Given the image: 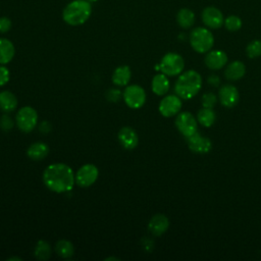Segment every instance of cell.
Masks as SVG:
<instances>
[{
    "instance_id": "1",
    "label": "cell",
    "mask_w": 261,
    "mask_h": 261,
    "mask_svg": "<svg viewBox=\"0 0 261 261\" xmlns=\"http://www.w3.org/2000/svg\"><path fill=\"white\" fill-rule=\"evenodd\" d=\"M45 186L55 193L70 191L74 185V174L72 169L64 163H54L48 165L43 172Z\"/></svg>"
},
{
    "instance_id": "2",
    "label": "cell",
    "mask_w": 261,
    "mask_h": 261,
    "mask_svg": "<svg viewBox=\"0 0 261 261\" xmlns=\"http://www.w3.org/2000/svg\"><path fill=\"white\" fill-rule=\"evenodd\" d=\"M202 86V77L196 70L190 69L181 73L174 84V92L181 99H192Z\"/></svg>"
},
{
    "instance_id": "3",
    "label": "cell",
    "mask_w": 261,
    "mask_h": 261,
    "mask_svg": "<svg viewBox=\"0 0 261 261\" xmlns=\"http://www.w3.org/2000/svg\"><path fill=\"white\" fill-rule=\"evenodd\" d=\"M91 12V2L87 0H74L65 6L62 17L70 25H80L89 19Z\"/></svg>"
},
{
    "instance_id": "4",
    "label": "cell",
    "mask_w": 261,
    "mask_h": 261,
    "mask_svg": "<svg viewBox=\"0 0 261 261\" xmlns=\"http://www.w3.org/2000/svg\"><path fill=\"white\" fill-rule=\"evenodd\" d=\"M190 44L192 48L198 53H205L210 51L214 44L212 33L205 28H196L190 34Z\"/></svg>"
},
{
    "instance_id": "5",
    "label": "cell",
    "mask_w": 261,
    "mask_h": 261,
    "mask_svg": "<svg viewBox=\"0 0 261 261\" xmlns=\"http://www.w3.org/2000/svg\"><path fill=\"white\" fill-rule=\"evenodd\" d=\"M184 67H185V61L182 57L179 54L172 53V52L165 54L162 57L161 62L159 64L160 70L164 74L169 76H174L181 73Z\"/></svg>"
},
{
    "instance_id": "6",
    "label": "cell",
    "mask_w": 261,
    "mask_h": 261,
    "mask_svg": "<svg viewBox=\"0 0 261 261\" xmlns=\"http://www.w3.org/2000/svg\"><path fill=\"white\" fill-rule=\"evenodd\" d=\"M15 120L20 130L24 133H30L37 125V121H38L37 111L31 106H24L18 110Z\"/></svg>"
},
{
    "instance_id": "7",
    "label": "cell",
    "mask_w": 261,
    "mask_h": 261,
    "mask_svg": "<svg viewBox=\"0 0 261 261\" xmlns=\"http://www.w3.org/2000/svg\"><path fill=\"white\" fill-rule=\"evenodd\" d=\"M123 100L128 107L138 109L144 105L146 101V93L142 87L132 85L125 88L123 92Z\"/></svg>"
},
{
    "instance_id": "8",
    "label": "cell",
    "mask_w": 261,
    "mask_h": 261,
    "mask_svg": "<svg viewBox=\"0 0 261 261\" xmlns=\"http://www.w3.org/2000/svg\"><path fill=\"white\" fill-rule=\"evenodd\" d=\"M197 121L198 120H196V118L191 112H180L177 113L174 123L178 132L187 138L197 132Z\"/></svg>"
},
{
    "instance_id": "9",
    "label": "cell",
    "mask_w": 261,
    "mask_h": 261,
    "mask_svg": "<svg viewBox=\"0 0 261 261\" xmlns=\"http://www.w3.org/2000/svg\"><path fill=\"white\" fill-rule=\"evenodd\" d=\"M98 168L93 164L83 165L76 172L74 179L76 185L82 188H88L92 186L98 178Z\"/></svg>"
},
{
    "instance_id": "10",
    "label": "cell",
    "mask_w": 261,
    "mask_h": 261,
    "mask_svg": "<svg viewBox=\"0 0 261 261\" xmlns=\"http://www.w3.org/2000/svg\"><path fill=\"white\" fill-rule=\"evenodd\" d=\"M187 143L190 150L194 153L205 154L212 149V143L209 138L202 136L198 132L194 133L192 136L187 137Z\"/></svg>"
},
{
    "instance_id": "11",
    "label": "cell",
    "mask_w": 261,
    "mask_h": 261,
    "mask_svg": "<svg viewBox=\"0 0 261 261\" xmlns=\"http://www.w3.org/2000/svg\"><path fill=\"white\" fill-rule=\"evenodd\" d=\"M181 100L177 95H168L159 103V111L165 117H171L179 112Z\"/></svg>"
},
{
    "instance_id": "12",
    "label": "cell",
    "mask_w": 261,
    "mask_h": 261,
    "mask_svg": "<svg viewBox=\"0 0 261 261\" xmlns=\"http://www.w3.org/2000/svg\"><path fill=\"white\" fill-rule=\"evenodd\" d=\"M220 104L226 108L234 107L239 102V91L233 85H223L218 92Z\"/></svg>"
},
{
    "instance_id": "13",
    "label": "cell",
    "mask_w": 261,
    "mask_h": 261,
    "mask_svg": "<svg viewBox=\"0 0 261 261\" xmlns=\"http://www.w3.org/2000/svg\"><path fill=\"white\" fill-rule=\"evenodd\" d=\"M202 20L204 24L210 29H219L223 22L224 18L219 9L216 7H206L202 11Z\"/></svg>"
},
{
    "instance_id": "14",
    "label": "cell",
    "mask_w": 261,
    "mask_h": 261,
    "mask_svg": "<svg viewBox=\"0 0 261 261\" xmlns=\"http://www.w3.org/2000/svg\"><path fill=\"white\" fill-rule=\"evenodd\" d=\"M204 62L208 68L212 70H218L226 64L227 55L224 51L212 50L209 51L208 54L205 56Z\"/></svg>"
},
{
    "instance_id": "15",
    "label": "cell",
    "mask_w": 261,
    "mask_h": 261,
    "mask_svg": "<svg viewBox=\"0 0 261 261\" xmlns=\"http://www.w3.org/2000/svg\"><path fill=\"white\" fill-rule=\"evenodd\" d=\"M118 141L120 142L123 148L127 150H132L137 147L139 138L134 128L129 126H124L118 133Z\"/></svg>"
},
{
    "instance_id": "16",
    "label": "cell",
    "mask_w": 261,
    "mask_h": 261,
    "mask_svg": "<svg viewBox=\"0 0 261 261\" xmlns=\"http://www.w3.org/2000/svg\"><path fill=\"white\" fill-rule=\"evenodd\" d=\"M168 226H169L168 218L163 214L154 215L150 219L149 224H148V228H149L150 232L156 237H159L162 233H164L167 230Z\"/></svg>"
},
{
    "instance_id": "17",
    "label": "cell",
    "mask_w": 261,
    "mask_h": 261,
    "mask_svg": "<svg viewBox=\"0 0 261 261\" xmlns=\"http://www.w3.org/2000/svg\"><path fill=\"white\" fill-rule=\"evenodd\" d=\"M245 73H246L245 64L239 60L230 62L224 71L225 77L229 81L240 80L245 75Z\"/></svg>"
},
{
    "instance_id": "18",
    "label": "cell",
    "mask_w": 261,
    "mask_h": 261,
    "mask_svg": "<svg viewBox=\"0 0 261 261\" xmlns=\"http://www.w3.org/2000/svg\"><path fill=\"white\" fill-rule=\"evenodd\" d=\"M151 87H152V91L158 96H162L166 94L169 90V81L166 74H164L163 72L156 74L152 80Z\"/></svg>"
},
{
    "instance_id": "19",
    "label": "cell",
    "mask_w": 261,
    "mask_h": 261,
    "mask_svg": "<svg viewBox=\"0 0 261 261\" xmlns=\"http://www.w3.org/2000/svg\"><path fill=\"white\" fill-rule=\"evenodd\" d=\"M49 153V148L45 143L42 142H37L32 144L28 150H27V155L33 159V160H42L44 159Z\"/></svg>"
},
{
    "instance_id": "20",
    "label": "cell",
    "mask_w": 261,
    "mask_h": 261,
    "mask_svg": "<svg viewBox=\"0 0 261 261\" xmlns=\"http://www.w3.org/2000/svg\"><path fill=\"white\" fill-rule=\"evenodd\" d=\"M17 106V99L9 91L0 92V110L5 113L13 111Z\"/></svg>"
},
{
    "instance_id": "21",
    "label": "cell",
    "mask_w": 261,
    "mask_h": 261,
    "mask_svg": "<svg viewBox=\"0 0 261 261\" xmlns=\"http://www.w3.org/2000/svg\"><path fill=\"white\" fill-rule=\"evenodd\" d=\"M14 46L8 39H0V64H6L14 56Z\"/></svg>"
},
{
    "instance_id": "22",
    "label": "cell",
    "mask_w": 261,
    "mask_h": 261,
    "mask_svg": "<svg viewBox=\"0 0 261 261\" xmlns=\"http://www.w3.org/2000/svg\"><path fill=\"white\" fill-rule=\"evenodd\" d=\"M132 76L130 69L127 65L117 67L112 74V82L117 86H125Z\"/></svg>"
},
{
    "instance_id": "23",
    "label": "cell",
    "mask_w": 261,
    "mask_h": 261,
    "mask_svg": "<svg viewBox=\"0 0 261 261\" xmlns=\"http://www.w3.org/2000/svg\"><path fill=\"white\" fill-rule=\"evenodd\" d=\"M176 21L180 28L189 29L195 22V14L191 9L182 8L176 14Z\"/></svg>"
},
{
    "instance_id": "24",
    "label": "cell",
    "mask_w": 261,
    "mask_h": 261,
    "mask_svg": "<svg viewBox=\"0 0 261 261\" xmlns=\"http://www.w3.org/2000/svg\"><path fill=\"white\" fill-rule=\"evenodd\" d=\"M215 119H216V115H215V112L213 111V108L203 107L198 111L197 120L203 126H206V127L211 126L215 122Z\"/></svg>"
},
{
    "instance_id": "25",
    "label": "cell",
    "mask_w": 261,
    "mask_h": 261,
    "mask_svg": "<svg viewBox=\"0 0 261 261\" xmlns=\"http://www.w3.org/2000/svg\"><path fill=\"white\" fill-rule=\"evenodd\" d=\"M55 251L58 256L62 258H70L73 255L74 249L72 244L66 240H60L56 243Z\"/></svg>"
},
{
    "instance_id": "26",
    "label": "cell",
    "mask_w": 261,
    "mask_h": 261,
    "mask_svg": "<svg viewBox=\"0 0 261 261\" xmlns=\"http://www.w3.org/2000/svg\"><path fill=\"white\" fill-rule=\"evenodd\" d=\"M51 255V246L46 241H39L35 249V257L40 260H46Z\"/></svg>"
},
{
    "instance_id": "27",
    "label": "cell",
    "mask_w": 261,
    "mask_h": 261,
    "mask_svg": "<svg viewBox=\"0 0 261 261\" xmlns=\"http://www.w3.org/2000/svg\"><path fill=\"white\" fill-rule=\"evenodd\" d=\"M246 54L249 58H257L261 55V41L254 40L250 42L246 48Z\"/></svg>"
},
{
    "instance_id": "28",
    "label": "cell",
    "mask_w": 261,
    "mask_h": 261,
    "mask_svg": "<svg viewBox=\"0 0 261 261\" xmlns=\"http://www.w3.org/2000/svg\"><path fill=\"white\" fill-rule=\"evenodd\" d=\"M224 25L226 28V30L230 31V32H236L239 31L242 27V20L239 16L237 15H229L224 19Z\"/></svg>"
},
{
    "instance_id": "29",
    "label": "cell",
    "mask_w": 261,
    "mask_h": 261,
    "mask_svg": "<svg viewBox=\"0 0 261 261\" xmlns=\"http://www.w3.org/2000/svg\"><path fill=\"white\" fill-rule=\"evenodd\" d=\"M217 102V97L215 96V94L209 92V93H205L202 98H201V103L203 107L206 108H213L215 106Z\"/></svg>"
},
{
    "instance_id": "30",
    "label": "cell",
    "mask_w": 261,
    "mask_h": 261,
    "mask_svg": "<svg viewBox=\"0 0 261 261\" xmlns=\"http://www.w3.org/2000/svg\"><path fill=\"white\" fill-rule=\"evenodd\" d=\"M13 126V122L11 120V118L7 115V114H3L0 118V127L3 130H9L11 127Z\"/></svg>"
},
{
    "instance_id": "31",
    "label": "cell",
    "mask_w": 261,
    "mask_h": 261,
    "mask_svg": "<svg viewBox=\"0 0 261 261\" xmlns=\"http://www.w3.org/2000/svg\"><path fill=\"white\" fill-rule=\"evenodd\" d=\"M10 28H11V20L6 16L0 17V33H6L10 30Z\"/></svg>"
},
{
    "instance_id": "32",
    "label": "cell",
    "mask_w": 261,
    "mask_h": 261,
    "mask_svg": "<svg viewBox=\"0 0 261 261\" xmlns=\"http://www.w3.org/2000/svg\"><path fill=\"white\" fill-rule=\"evenodd\" d=\"M9 81V70L5 66H0V87Z\"/></svg>"
},
{
    "instance_id": "33",
    "label": "cell",
    "mask_w": 261,
    "mask_h": 261,
    "mask_svg": "<svg viewBox=\"0 0 261 261\" xmlns=\"http://www.w3.org/2000/svg\"><path fill=\"white\" fill-rule=\"evenodd\" d=\"M119 96H120V92L115 90V89H111L109 92H108V99L111 100V101H117L119 100Z\"/></svg>"
},
{
    "instance_id": "34",
    "label": "cell",
    "mask_w": 261,
    "mask_h": 261,
    "mask_svg": "<svg viewBox=\"0 0 261 261\" xmlns=\"http://www.w3.org/2000/svg\"><path fill=\"white\" fill-rule=\"evenodd\" d=\"M207 82H208V84H209V85H212V86L216 87V86H218V85H219L220 80H219L218 75H216V74H211V75H209V76H208Z\"/></svg>"
},
{
    "instance_id": "35",
    "label": "cell",
    "mask_w": 261,
    "mask_h": 261,
    "mask_svg": "<svg viewBox=\"0 0 261 261\" xmlns=\"http://www.w3.org/2000/svg\"><path fill=\"white\" fill-rule=\"evenodd\" d=\"M87 1H89V2H95V1H97V0H87Z\"/></svg>"
}]
</instances>
